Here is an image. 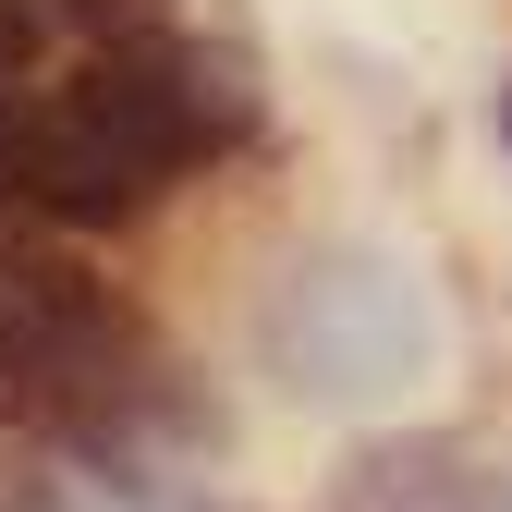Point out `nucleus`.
<instances>
[{
  "label": "nucleus",
  "mask_w": 512,
  "mask_h": 512,
  "mask_svg": "<svg viewBox=\"0 0 512 512\" xmlns=\"http://www.w3.org/2000/svg\"><path fill=\"white\" fill-rule=\"evenodd\" d=\"M61 98H74V110L98 122V135H110L122 159H135V171L159 183V196H171L183 171H208V159L244 135V122H256L244 74H232V61H220L208 37H183V25L98 37V49L74 61V86H61Z\"/></svg>",
  "instance_id": "2"
},
{
  "label": "nucleus",
  "mask_w": 512,
  "mask_h": 512,
  "mask_svg": "<svg viewBox=\"0 0 512 512\" xmlns=\"http://www.w3.org/2000/svg\"><path fill=\"white\" fill-rule=\"evenodd\" d=\"M452 512H512V488H500V476H464V488H452Z\"/></svg>",
  "instance_id": "5"
},
{
  "label": "nucleus",
  "mask_w": 512,
  "mask_h": 512,
  "mask_svg": "<svg viewBox=\"0 0 512 512\" xmlns=\"http://www.w3.org/2000/svg\"><path fill=\"white\" fill-rule=\"evenodd\" d=\"M0 512H74V488H49V476H13V488H0Z\"/></svg>",
  "instance_id": "4"
},
{
  "label": "nucleus",
  "mask_w": 512,
  "mask_h": 512,
  "mask_svg": "<svg viewBox=\"0 0 512 512\" xmlns=\"http://www.w3.org/2000/svg\"><path fill=\"white\" fill-rule=\"evenodd\" d=\"M488 122H500V147H512V74H500V98H488Z\"/></svg>",
  "instance_id": "6"
},
{
  "label": "nucleus",
  "mask_w": 512,
  "mask_h": 512,
  "mask_svg": "<svg viewBox=\"0 0 512 512\" xmlns=\"http://www.w3.org/2000/svg\"><path fill=\"white\" fill-rule=\"evenodd\" d=\"M49 37H61V13H49V0H0V86H25Z\"/></svg>",
  "instance_id": "3"
},
{
  "label": "nucleus",
  "mask_w": 512,
  "mask_h": 512,
  "mask_svg": "<svg viewBox=\"0 0 512 512\" xmlns=\"http://www.w3.org/2000/svg\"><path fill=\"white\" fill-rule=\"evenodd\" d=\"M256 354H269V378H281L293 403L366 415V403H403L415 378H427L439 317H427V281L403 269L391 244H317V256L281 269Z\"/></svg>",
  "instance_id": "1"
}]
</instances>
